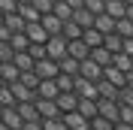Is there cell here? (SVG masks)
<instances>
[{"mask_svg": "<svg viewBox=\"0 0 133 130\" xmlns=\"http://www.w3.org/2000/svg\"><path fill=\"white\" fill-rule=\"evenodd\" d=\"M33 73L39 76V79H58L61 67H58V61H51V57H42V61H36Z\"/></svg>", "mask_w": 133, "mask_h": 130, "instance_id": "3957f363", "label": "cell"}, {"mask_svg": "<svg viewBox=\"0 0 133 130\" xmlns=\"http://www.w3.org/2000/svg\"><path fill=\"white\" fill-rule=\"evenodd\" d=\"M24 33H27V40H30V42H49V33H45V27H42L39 21H27Z\"/></svg>", "mask_w": 133, "mask_h": 130, "instance_id": "9a60e30c", "label": "cell"}, {"mask_svg": "<svg viewBox=\"0 0 133 130\" xmlns=\"http://www.w3.org/2000/svg\"><path fill=\"white\" fill-rule=\"evenodd\" d=\"M103 46H106L112 55H118V51L124 49V36H118V33H106V36H103Z\"/></svg>", "mask_w": 133, "mask_h": 130, "instance_id": "cb8c5ba5", "label": "cell"}, {"mask_svg": "<svg viewBox=\"0 0 133 130\" xmlns=\"http://www.w3.org/2000/svg\"><path fill=\"white\" fill-rule=\"evenodd\" d=\"M0 106H3V109H6V106H15V94H12L9 85H0Z\"/></svg>", "mask_w": 133, "mask_h": 130, "instance_id": "e575fe53", "label": "cell"}, {"mask_svg": "<svg viewBox=\"0 0 133 130\" xmlns=\"http://www.w3.org/2000/svg\"><path fill=\"white\" fill-rule=\"evenodd\" d=\"M0 130H6V124H3V121H0Z\"/></svg>", "mask_w": 133, "mask_h": 130, "instance_id": "6f0895ef", "label": "cell"}, {"mask_svg": "<svg viewBox=\"0 0 133 130\" xmlns=\"http://www.w3.org/2000/svg\"><path fill=\"white\" fill-rule=\"evenodd\" d=\"M79 76H85V79H91V82H100V79H103V67L94 64L91 57H85L82 67H79Z\"/></svg>", "mask_w": 133, "mask_h": 130, "instance_id": "9c48e42d", "label": "cell"}, {"mask_svg": "<svg viewBox=\"0 0 133 130\" xmlns=\"http://www.w3.org/2000/svg\"><path fill=\"white\" fill-rule=\"evenodd\" d=\"M21 130H42V118H39V121H24Z\"/></svg>", "mask_w": 133, "mask_h": 130, "instance_id": "c3c4849f", "label": "cell"}, {"mask_svg": "<svg viewBox=\"0 0 133 130\" xmlns=\"http://www.w3.org/2000/svg\"><path fill=\"white\" fill-rule=\"evenodd\" d=\"M121 3H127V6H133V0H121Z\"/></svg>", "mask_w": 133, "mask_h": 130, "instance_id": "11a10c76", "label": "cell"}, {"mask_svg": "<svg viewBox=\"0 0 133 130\" xmlns=\"http://www.w3.org/2000/svg\"><path fill=\"white\" fill-rule=\"evenodd\" d=\"M15 3H30V0H15Z\"/></svg>", "mask_w": 133, "mask_h": 130, "instance_id": "9f6ffc18", "label": "cell"}, {"mask_svg": "<svg viewBox=\"0 0 133 130\" xmlns=\"http://www.w3.org/2000/svg\"><path fill=\"white\" fill-rule=\"evenodd\" d=\"M66 130H91V118H85L82 112H64L61 115Z\"/></svg>", "mask_w": 133, "mask_h": 130, "instance_id": "52a82bcc", "label": "cell"}, {"mask_svg": "<svg viewBox=\"0 0 133 130\" xmlns=\"http://www.w3.org/2000/svg\"><path fill=\"white\" fill-rule=\"evenodd\" d=\"M112 67H118L121 73H130L133 70V57L124 55V51H118V55H112Z\"/></svg>", "mask_w": 133, "mask_h": 130, "instance_id": "f1b7e54d", "label": "cell"}, {"mask_svg": "<svg viewBox=\"0 0 133 130\" xmlns=\"http://www.w3.org/2000/svg\"><path fill=\"white\" fill-rule=\"evenodd\" d=\"M55 82H58V88H61V91H73V76L58 73V79H55Z\"/></svg>", "mask_w": 133, "mask_h": 130, "instance_id": "ee69618b", "label": "cell"}, {"mask_svg": "<svg viewBox=\"0 0 133 130\" xmlns=\"http://www.w3.org/2000/svg\"><path fill=\"white\" fill-rule=\"evenodd\" d=\"M127 88H133V70L127 73Z\"/></svg>", "mask_w": 133, "mask_h": 130, "instance_id": "f5cc1de1", "label": "cell"}, {"mask_svg": "<svg viewBox=\"0 0 133 130\" xmlns=\"http://www.w3.org/2000/svg\"><path fill=\"white\" fill-rule=\"evenodd\" d=\"M112 127H115V121H109L103 115H94L91 118V130H112Z\"/></svg>", "mask_w": 133, "mask_h": 130, "instance_id": "8d00e7d4", "label": "cell"}, {"mask_svg": "<svg viewBox=\"0 0 133 130\" xmlns=\"http://www.w3.org/2000/svg\"><path fill=\"white\" fill-rule=\"evenodd\" d=\"M42 130H66V124H64V118H42Z\"/></svg>", "mask_w": 133, "mask_h": 130, "instance_id": "f35d334b", "label": "cell"}, {"mask_svg": "<svg viewBox=\"0 0 133 130\" xmlns=\"http://www.w3.org/2000/svg\"><path fill=\"white\" fill-rule=\"evenodd\" d=\"M82 40L91 46V49H97V46H103V33L97 30V27H88V30L82 33Z\"/></svg>", "mask_w": 133, "mask_h": 130, "instance_id": "f546056e", "label": "cell"}, {"mask_svg": "<svg viewBox=\"0 0 133 130\" xmlns=\"http://www.w3.org/2000/svg\"><path fill=\"white\" fill-rule=\"evenodd\" d=\"M115 33L124 36V40L133 36V21H130V18H115Z\"/></svg>", "mask_w": 133, "mask_h": 130, "instance_id": "4dcf8cb0", "label": "cell"}, {"mask_svg": "<svg viewBox=\"0 0 133 130\" xmlns=\"http://www.w3.org/2000/svg\"><path fill=\"white\" fill-rule=\"evenodd\" d=\"M66 55H73L76 61H85V57L91 55V46L85 40H66Z\"/></svg>", "mask_w": 133, "mask_h": 130, "instance_id": "ba28073f", "label": "cell"}, {"mask_svg": "<svg viewBox=\"0 0 133 130\" xmlns=\"http://www.w3.org/2000/svg\"><path fill=\"white\" fill-rule=\"evenodd\" d=\"M118 106H121V103H118ZM118 121L133 124V106H121V109H118Z\"/></svg>", "mask_w": 133, "mask_h": 130, "instance_id": "7bdbcfd3", "label": "cell"}, {"mask_svg": "<svg viewBox=\"0 0 133 130\" xmlns=\"http://www.w3.org/2000/svg\"><path fill=\"white\" fill-rule=\"evenodd\" d=\"M97 91H100V97H106V100H118V91L121 88H115V85L106 82V79H100L97 82Z\"/></svg>", "mask_w": 133, "mask_h": 130, "instance_id": "83f0119b", "label": "cell"}, {"mask_svg": "<svg viewBox=\"0 0 133 130\" xmlns=\"http://www.w3.org/2000/svg\"><path fill=\"white\" fill-rule=\"evenodd\" d=\"M76 112H82L85 118H94V115H97V100H82L79 97V109H76Z\"/></svg>", "mask_w": 133, "mask_h": 130, "instance_id": "1f68e13d", "label": "cell"}, {"mask_svg": "<svg viewBox=\"0 0 133 130\" xmlns=\"http://www.w3.org/2000/svg\"><path fill=\"white\" fill-rule=\"evenodd\" d=\"M18 82H21V85H27V88H33V91L39 88V76L33 73V70H24V73L18 76Z\"/></svg>", "mask_w": 133, "mask_h": 130, "instance_id": "836d02e7", "label": "cell"}, {"mask_svg": "<svg viewBox=\"0 0 133 130\" xmlns=\"http://www.w3.org/2000/svg\"><path fill=\"white\" fill-rule=\"evenodd\" d=\"M58 67H61V73H66V76H79V67H82V61H76L73 55H64L58 61Z\"/></svg>", "mask_w": 133, "mask_h": 130, "instance_id": "ac0fdd59", "label": "cell"}, {"mask_svg": "<svg viewBox=\"0 0 133 130\" xmlns=\"http://www.w3.org/2000/svg\"><path fill=\"white\" fill-rule=\"evenodd\" d=\"M55 103H58L61 115L64 112H76V109H79V94H76V91H61L58 97H55Z\"/></svg>", "mask_w": 133, "mask_h": 130, "instance_id": "5b68a950", "label": "cell"}, {"mask_svg": "<svg viewBox=\"0 0 133 130\" xmlns=\"http://www.w3.org/2000/svg\"><path fill=\"white\" fill-rule=\"evenodd\" d=\"M12 64H15L18 70L24 73V70H33V67H36V61H33V57L27 55V51H15V57H12Z\"/></svg>", "mask_w": 133, "mask_h": 130, "instance_id": "4316f807", "label": "cell"}, {"mask_svg": "<svg viewBox=\"0 0 133 130\" xmlns=\"http://www.w3.org/2000/svg\"><path fill=\"white\" fill-rule=\"evenodd\" d=\"M73 91L79 94L82 100H97L100 91H97V82L85 79V76H73Z\"/></svg>", "mask_w": 133, "mask_h": 130, "instance_id": "6da1fadb", "label": "cell"}, {"mask_svg": "<svg viewBox=\"0 0 133 130\" xmlns=\"http://www.w3.org/2000/svg\"><path fill=\"white\" fill-rule=\"evenodd\" d=\"M0 121L6 124V130H21L24 127V118L18 115L15 106H6V109H0Z\"/></svg>", "mask_w": 133, "mask_h": 130, "instance_id": "277c9868", "label": "cell"}, {"mask_svg": "<svg viewBox=\"0 0 133 130\" xmlns=\"http://www.w3.org/2000/svg\"><path fill=\"white\" fill-rule=\"evenodd\" d=\"M27 55H30L33 61H42V57H45V42H30V46H27Z\"/></svg>", "mask_w": 133, "mask_h": 130, "instance_id": "74e56055", "label": "cell"}, {"mask_svg": "<svg viewBox=\"0 0 133 130\" xmlns=\"http://www.w3.org/2000/svg\"><path fill=\"white\" fill-rule=\"evenodd\" d=\"M18 115L24 118V121H39V112H36V100L33 103H15Z\"/></svg>", "mask_w": 133, "mask_h": 130, "instance_id": "44dd1931", "label": "cell"}, {"mask_svg": "<svg viewBox=\"0 0 133 130\" xmlns=\"http://www.w3.org/2000/svg\"><path fill=\"white\" fill-rule=\"evenodd\" d=\"M0 109H3V106H0Z\"/></svg>", "mask_w": 133, "mask_h": 130, "instance_id": "6125c7cd", "label": "cell"}, {"mask_svg": "<svg viewBox=\"0 0 133 130\" xmlns=\"http://www.w3.org/2000/svg\"><path fill=\"white\" fill-rule=\"evenodd\" d=\"M0 21H3V12H0Z\"/></svg>", "mask_w": 133, "mask_h": 130, "instance_id": "91938a15", "label": "cell"}, {"mask_svg": "<svg viewBox=\"0 0 133 130\" xmlns=\"http://www.w3.org/2000/svg\"><path fill=\"white\" fill-rule=\"evenodd\" d=\"M36 112H39V118H58L61 109H58V103H55V100H42V97H36Z\"/></svg>", "mask_w": 133, "mask_h": 130, "instance_id": "4fadbf2b", "label": "cell"}, {"mask_svg": "<svg viewBox=\"0 0 133 130\" xmlns=\"http://www.w3.org/2000/svg\"><path fill=\"white\" fill-rule=\"evenodd\" d=\"M64 3H66L70 9H82V6H85V0H64Z\"/></svg>", "mask_w": 133, "mask_h": 130, "instance_id": "f907efd6", "label": "cell"}, {"mask_svg": "<svg viewBox=\"0 0 133 130\" xmlns=\"http://www.w3.org/2000/svg\"><path fill=\"white\" fill-rule=\"evenodd\" d=\"M15 12L24 18V21H39V18H42V15H39V9L33 6V3H18V9H15Z\"/></svg>", "mask_w": 133, "mask_h": 130, "instance_id": "603a6c76", "label": "cell"}, {"mask_svg": "<svg viewBox=\"0 0 133 130\" xmlns=\"http://www.w3.org/2000/svg\"><path fill=\"white\" fill-rule=\"evenodd\" d=\"M3 24H6V27H9L12 33H24L27 21H24L21 15H18V12H6V15H3Z\"/></svg>", "mask_w": 133, "mask_h": 130, "instance_id": "2e32d148", "label": "cell"}, {"mask_svg": "<svg viewBox=\"0 0 133 130\" xmlns=\"http://www.w3.org/2000/svg\"><path fill=\"white\" fill-rule=\"evenodd\" d=\"M30 3L39 9V15H49L51 9H55V0H30Z\"/></svg>", "mask_w": 133, "mask_h": 130, "instance_id": "b9f144b4", "label": "cell"}, {"mask_svg": "<svg viewBox=\"0 0 133 130\" xmlns=\"http://www.w3.org/2000/svg\"><path fill=\"white\" fill-rule=\"evenodd\" d=\"M61 33H64V40H82L85 27H79L73 18H70V21H64V30H61Z\"/></svg>", "mask_w": 133, "mask_h": 130, "instance_id": "484cf974", "label": "cell"}, {"mask_svg": "<svg viewBox=\"0 0 133 130\" xmlns=\"http://www.w3.org/2000/svg\"><path fill=\"white\" fill-rule=\"evenodd\" d=\"M121 51H124V55H130V57H133V36H127V40H124V49H121Z\"/></svg>", "mask_w": 133, "mask_h": 130, "instance_id": "681fc988", "label": "cell"}, {"mask_svg": "<svg viewBox=\"0 0 133 130\" xmlns=\"http://www.w3.org/2000/svg\"><path fill=\"white\" fill-rule=\"evenodd\" d=\"M64 55H66V40H64V33H58V36H49V42H45V57H51V61H61Z\"/></svg>", "mask_w": 133, "mask_h": 130, "instance_id": "7a4b0ae2", "label": "cell"}, {"mask_svg": "<svg viewBox=\"0 0 133 130\" xmlns=\"http://www.w3.org/2000/svg\"><path fill=\"white\" fill-rule=\"evenodd\" d=\"M58 94H61V88H58V82H55V79H39L36 97H42V100H55Z\"/></svg>", "mask_w": 133, "mask_h": 130, "instance_id": "30bf717a", "label": "cell"}, {"mask_svg": "<svg viewBox=\"0 0 133 130\" xmlns=\"http://www.w3.org/2000/svg\"><path fill=\"white\" fill-rule=\"evenodd\" d=\"M51 12H55V15L61 18V21H70V18H73V9L66 6L64 0H58V3H55V9H51Z\"/></svg>", "mask_w": 133, "mask_h": 130, "instance_id": "d590c367", "label": "cell"}, {"mask_svg": "<svg viewBox=\"0 0 133 130\" xmlns=\"http://www.w3.org/2000/svg\"><path fill=\"white\" fill-rule=\"evenodd\" d=\"M124 18H130V21H133V6H127V15Z\"/></svg>", "mask_w": 133, "mask_h": 130, "instance_id": "db71d44e", "label": "cell"}, {"mask_svg": "<svg viewBox=\"0 0 133 130\" xmlns=\"http://www.w3.org/2000/svg\"><path fill=\"white\" fill-rule=\"evenodd\" d=\"M9 46H12L15 51H27L30 40H27V33H12V40H9Z\"/></svg>", "mask_w": 133, "mask_h": 130, "instance_id": "d6a6232c", "label": "cell"}, {"mask_svg": "<svg viewBox=\"0 0 133 130\" xmlns=\"http://www.w3.org/2000/svg\"><path fill=\"white\" fill-rule=\"evenodd\" d=\"M73 21L79 27H85V30H88V27H94V12H88V9H73Z\"/></svg>", "mask_w": 133, "mask_h": 130, "instance_id": "7402d4cb", "label": "cell"}, {"mask_svg": "<svg viewBox=\"0 0 133 130\" xmlns=\"http://www.w3.org/2000/svg\"><path fill=\"white\" fill-rule=\"evenodd\" d=\"M9 88H12V94H15V103H33V100H36V91L27 88V85H21V82H12Z\"/></svg>", "mask_w": 133, "mask_h": 130, "instance_id": "8fae6325", "label": "cell"}, {"mask_svg": "<svg viewBox=\"0 0 133 130\" xmlns=\"http://www.w3.org/2000/svg\"><path fill=\"white\" fill-rule=\"evenodd\" d=\"M18 76H21V70H18L12 61H6V64H0V79L6 82V85H12V82H18Z\"/></svg>", "mask_w": 133, "mask_h": 130, "instance_id": "d6986e66", "label": "cell"}, {"mask_svg": "<svg viewBox=\"0 0 133 130\" xmlns=\"http://www.w3.org/2000/svg\"><path fill=\"white\" fill-rule=\"evenodd\" d=\"M85 9L94 12V15H103L106 12V0H85Z\"/></svg>", "mask_w": 133, "mask_h": 130, "instance_id": "ab89813d", "label": "cell"}, {"mask_svg": "<svg viewBox=\"0 0 133 130\" xmlns=\"http://www.w3.org/2000/svg\"><path fill=\"white\" fill-rule=\"evenodd\" d=\"M118 103L121 106H133V88H121L118 91Z\"/></svg>", "mask_w": 133, "mask_h": 130, "instance_id": "f6af8a7d", "label": "cell"}, {"mask_svg": "<svg viewBox=\"0 0 133 130\" xmlns=\"http://www.w3.org/2000/svg\"><path fill=\"white\" fill-rule=\"evenodd\" d=\"M94 27H97L103 36H106V33H115V18L106 15V12H103V15H94Z\"/></svg>", "mask_w": 133, "mask_h": 130, "instance_id": "e0dca14e", "label": "cell"}, {"mask_svg": "<svg viewBox=\"0 0 133 130\" xmlns=\"http://www.w3.org/2000/svg\"><path fill=\"white\" fill-rule=\"evenodd\" d=\"M103 79L106 82H112V85H115V88H127V73H121V70H118V67H103Z\"/></svg>", "mask_w": 133, "mask_h": 130, "instance_id": "7c38bea8", "label": "cell"}, {"mask_svg": "<svg viewBox=\"0 0 133 130\" xmlns=\"http://www.w3.org/2000/svg\"><path fill=\"white\" fill-rule=\"evenodd\" d=\"M118 100H106V97H97V115H103V118H109V121L118 124Z\"/></svg>", "mask_w": 133, "mask_h": 130, "instance_id": "8992f818", "label": "cell"}, {"mask_svg": "<svg viewBox=\"0 0 133 130\" xmlns=\"http://www.w3.org/2000/svg\"><path fill=\"white\" fill-rule=\"evenodd\" d=\"M39 24L45 27V33H49V36H58V33L64 30V21H61V18L55 15V12H49V15H42V18H39Z\"/></svg>", "mask_w": 133, "mask_h": 130, "instance_id": "5bb4252c", "label": "cell"}, {"mask_svg": "<svg viewBox=\"0 0 133 130\" xmlns=\"http://www.w3.org/2000/svg\"><path fill=\"white\" fill-rule=\"evenodd\" d=\"M55 3H58V0H55Z\"/></svg>", "mask_w": 133, "mask_h": 130, "instance_id": "94428289", "label": "cell"}, {"mask_svg": "<svg viewBox=\"0 0 133 130\" xmlns=\"http://www.w3.org/2000/svg\"><path fill=\"white\" fill-rule=\"evenodd\" d=\"M0 85H6V82H3V79H0Z\"/></svg>", "mask_w": 133, "mask_h": 130, "instance_id": "680465c9", "label": "cell"}, {"mask_svg": "<svg viewBox=\"0 0 133 130\" xmlns=\"http://www.w3.org/2000/svg\"><path fill=\"white\" fill-rule=\"evenodd\" d=\"M106 15L124 18V15H127V3H121V0H106Z\"/></svg>", "mask_w": 133, "mask_h": 130, "instance_id": "d4e9b609", "label": "cell"}, {"mask_svg": "<svg viewBox=\"0 0 133 130\" xmlns=\"http://www.w3.org/2000/svg\"><path fill=\"white\" fill-rule=\"evenodd\" d=\"M112 130H133V124H124V121H118V124H115Z\"/></svg>", "mask_w": 133, "mask_h": 130, "instance_id": "816d5d0a", "label": "cell"}, {"mask_svg": "<svg viewBox=\"0 0 133 130\" xmlns=\"http://www.w3.org/2000/svg\"><path fill=\"white\" fill-rule=\"evenodd\" d=\"M9 40H12V30H9L3 21H0V42H9Z\"/></svg>", "mask_w": 133, "mask_h": 130, "instance_id": "7dc6e473", "label": "cell"}, {"mask_svg": "<svg viewBox=\"0 0 133 130\" xmlns=\"http://www.w3.org/2000/svg\"><path fill=\"white\" fill-rule=\"evenodd\" d=\"M94 61V64H100V67H109L112 64V51L106 49V46H97V49H91V55H88Z\"/></svg>", "mask_w": 133, "mask_h": 130, "instance_id": "ffe728a7", "label": "cell"}, {"mask_svg": "<svg viewBox=\"0 0 133 130\" xmlns=\"http://www.w3.org/2000/svg\"><path fill=\"white\" fill-rule=\"evenodd\" d=\"M15 57V49L9 46V42H0V64H6V61H12Z\"/></svg>", "mask_w": 133, "mask_h": 130, "instance_id": "60d3db41", "label": "cell"}, {"mask_svg": "<svg viewBox=\"0 0 133 130\" xmlns=\"http://www.w3.org/2000/svg\"><path fill=\"white\" fill-rule=\"evenodd\" d=\"M15 9H18L15 0H0V12H3V15H6V12H15Z\"/></svg>", "mask_w": 133, "mask_h": 130, "instance_id": "bcb514c9", "label": "cell"}]
</instances>
